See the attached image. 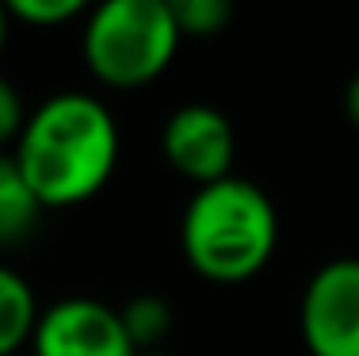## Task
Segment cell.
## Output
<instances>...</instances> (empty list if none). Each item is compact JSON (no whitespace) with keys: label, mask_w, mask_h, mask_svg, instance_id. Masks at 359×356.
<instances>
[{"label":"cell","mask_w":359,"mask_h":356,"mask_svg":"<svg viewBox=\"0 0 359 356\" xmlns=\"http://www.w3.org/2000/svg\"><path fill=\"white\" fill-rule=\"evenodd\" d=\"M180 39H215L229 27L233 8L226 0H168Z\"/></svg>","instance_id":"30bf717a"},{"label":"cell","mask_w":359,"mask_h":356,"mask_svg":"<svg viewBox=\"0 0 359 356\" xmlns=\"http://www.w3.org/2000/svg\"><path fill=\"white\" fill-rule=\"evenodd\" d=\"M279 245V211L260 184L245 176L203 184L180 218V249L195 276L237 287L271 265Z\"/></svg>","instance_id":"7a4b0ae2"},{"label":"cell","mask_w":359,"mask_h":356,"mask_svg":"<svg viewBox=\"0 0 359 356\" xmlns=\"http://www.w3.org/2000/svg\"><path fill=\"white\" fill-rule=\"evenodd\" d=\"M180 27L168 0H107L84 23V65L100 84L118 92L153 84L172 65Z\"/></svg>","instance_id":"3957f363"},{"label":"cell","mask_w":359,"mask_h":356,"mask_svg":"<svg viewBox=\"0 0 359 356\" xmlns=\"http://www.w3.org/2000/svg\"><path fill=\"white\" fill-rule=\"evenodd\" d=\"M42 218V203L12 154H0V245H20Z\"/></svg>","instance_id":"ba28073f"},{"label":"cell","mask_w":359,"mask_h":356,"mask_svg":"<svg viewBox=\"0 0 359 356\" xmlns=\"http://www.w3.org/2000/svg\"><path fill=\"white\" fill-rule=\"evenodd\" d=\"M161 154L195 188L226 180V176H233L229 169H233L237 154L233 123L210 104H184L168 115L165 131H161Z\"/></svg>","instance_id":"8992f818"},{"label":"cell","mask_w":359,"mask_h":356,"mask_svg":"<svg viewBox=\"0 0 359 356\" xmlns=\"http://www.w3.org/2000/svg\"><path fill=\"white\" fill-rule=\"evenodd\" d=\"M310 356H359V257L325 261L298 303Z\"/></svg>","instance_id":"277c9868"},{"label":"cell","mask_w":359,"mask_h":356,"mask_svg":"<svg viewBox=\"0 0 359 356\" xmlns=\"http://www.w3.org/2000/svg\"><path fill=\"white\" fill-rule=\"evenodd\" d=\"M4 8H8V15H12V23H27V27H39V31L73 23L88 12L81 0H12V4H4Z\"/></svg>","instance_id":"8fae6325"},{"label":"cell","mask_w":359,"mask_h":356,"mask_svg":"<svg viewBox=\"0 0 359 356\" xmlns=\"http://www.w3.org/2000/svg\"><path fill=\"white\" fill-rule=\"evenodd\" d=\"M344 112L352 119V126L359 131V73L352 77V84H348V92H344Z\"/></svg>","instance_id":"4fadbf2b"},{"label":"cell","mask_w":359,"mask_h":356,"mask_svg":"<svg viewBox=\"0 0 359 356\" xmlns=\"http://www.w3.org/2000/svg\"><path fill=\"white\" fill-rule=\"evenodd\" d=\"M118 318H123V329H126V337H130L134 352H161V345L168 341L172 322H176L168 299L149 295V291L126 299L123 307H118Z\"/></svg>","instance_id":"9c48e42d"},{"label":"cell","mask_w":359,"mask_h":356,"mask_svg":"<svg viewBox=\"0 0 359 356\" xmlns=\"http://www.w3.org/2000/svg\"><path fill=\"white\" fill-rule=\"evenodd\" d=\"M8 35H12V15H8V8L0 4V54H4V46H8Z\"/></svg>","instance_id":"5bb4252c"},{"label":"cell","mask_w":359,"mask_h":356,"mask_svg":"<svg viewBox=\"0 0 359 356\" xmlns=\"http://www.w3.org/2000/svg\"><path fill=\"white\" fill-rule=\"evenodd\" d=\"M39 315L42 307L27 276L0 265V356H20L23 349H31Z\"/></svg>","instance_id":"52a82bcc"},{"label":"cell","mask_w":359,"mask_h":356,"mask_svg":"<svg viewBox=\"0 0 359 356\" xmlns=\"http://www.w3.org/2000/svg\"><path fill=\"white\" fill-rule=\"evenodd\" d=\"M118 123L104 100L54 92L27 115L12 157L42 211H62L107 188L118 169Z\"/></svg>","instance_id":"6da1fadb"},{"label":"cell","mask_w":359,"mask_h":356,"mask_svg":"<svg viewBox=\"0 0 359 356\" xmlns=\"http://www.w3.org/2000/svg\"><path fill=\"white\" fill-rule=\"evenodd\" d=\"M31 356H138L123 329L118 307L88 295H69L42 307Z\"/></svg>","instance_id":"5b68a950"},{"label":"cell","mask_w":359,"mask_h":356,"mask_svg":"<svg viewBox=\"0 0 359 356\" xmlns=\"http://www.w3.org/2000/svg\"><path fill=\"white\" fill-rule=\"evenodd\" d=\"M23 123H27V112H23V96L12 81L0 73V146L20 138Z\"/></svg>","instance_id":"7c38bea8"},{"label":"cell","mask_w":359,"mask_h":356,"mask_svg":"<svg viewBox=\"0 0 359 356\" xmlns=\"http://www.w3.org/2000/svg\"><path fill=\"white\" fill-rule=\"evenodd\" d=\"M138 356H168V352H138Z\"/></svg>","instance_id":"9a60e30c"}]
</instances>
